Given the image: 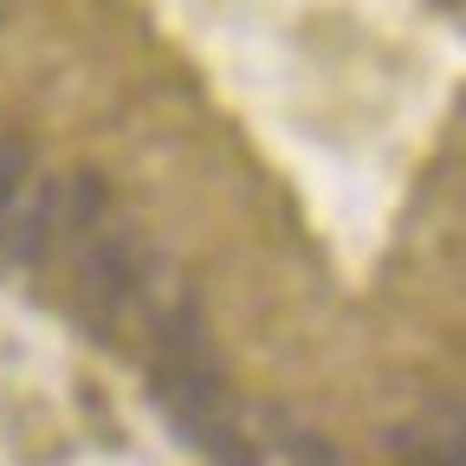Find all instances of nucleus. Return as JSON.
I'll return each mask as SVG.
<instances>
[{
    "mask_svg": "<svg viewBox=\"0 0 466 466\" xmlns=\"http://www.w3.org/2000/svg\"><path fill=\"white\" fill-rule=\"evenodd\" d=\"M143 299V247L130 227H97L78 240V305L91 318L97 337L116 330V318H124V305Z\"/></svg>",
    "mask_w": 466,
    "mask_h": 466,
    "instance_id": "f257e3e1",
    "label": "nucleus"
},
{
    "mask_svg": "<svg viewBox=\"0 0 466 466\" xmlns=\"http://www.w3.org/2000/svg\"><path fill=\"white\" fill-rule=\"evenodd\" d=\"M58 240H66V182H58V175H33L20 208L7 214V227H0V247H7L14 266L39 272L58 253Z\"/></svg>",
    "mask_w": 466,
    "mask_h": 466,
    "instance_id": "f03ea898",
    "label": "nucleus"
},
{
    "mask_svg": "<svg viewBox=\"0 0 466 466\" xmlns=\"http://www.w3.org/2000/svg\"><path fill=\"white\" fill-rule=\"evenodd\" d=\"M0 7H7V0H0Z\"/></svg>",
    "mask_w": 466,
    "mask_h": 466,
    "instance_id": "39448f33",
    "label": "nucleus"
},
{
    "mask_svg": "<svg viewBox=\"0 0 466 466\" xmlns=\"http://www.w3.org/2000/svg\"><path fill=\"white\" fill-rule=\"evenodd\" d=\"M110 220V182L104 175H66V233L72 240H85V233H97Z\"/></svg>",
    "mask_w": 466,
    "mask_h": 466,
    "instance_id": "7ed1b4c3",
    "label": "nucleus"
},
{
    "mask_svg": "<svg viewBox=\"0 0 466 466\" xmlns=\"http://www.w3.org/2000/svg\"><path fill=\"white\" fill-rule=\"evenodd\" d=\"M33 143L26 137H0V227H7V214L20 208V195H26V182H33Z\"/></svg>",
    "mask_w": 466,
    "mask_h": 466,
    "instance_id": "20e7f679",
    "label": "nucleus"
}]
</instances>
